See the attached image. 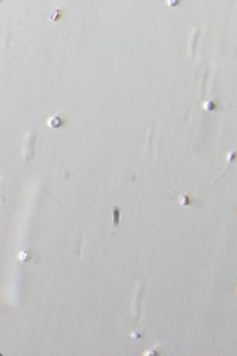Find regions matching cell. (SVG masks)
Returning a JSON list of instances; mask_svg holds the SVG:
<instances>
[{"mask_svg":"<svg viewBox=\"0 0 237 356\" xmlns=\"http://www.w3.org/2000/svg\"><path fill=\"white\" fill-rule=\"evenodd\" d=\"M18 259H19V260H21V261H27V260L30 259L29 252H26V250H23V252H20L19 254H18Z\"/></svg>","mask_w":237,"mask_h":356,"instance_id":"277c9868","label":"cell"},{"mask_svg":"<svg viewBox=\"0 0 237 356\" xmlns=\"http://www.w3.org/2000/svg\"><path fill=\"white\" fill-rule=\"evenodd\" d=\"M204 108L206 109V110H213L215 109V103L212 101H207V102H205V105H204Z\"/></svg>","mask_w":237,"mask_h":356,"instance_id":"8992f818","label":"cell"},{"mask_svg":"<svg viewBox=\"0 0 237 356\" xmlns=\"http://www.w3.org/2000/svg\"><path fill=\"white\" fill-rule=\"evenodd\" d=\"M178 2H179V1H167V4L168 5H171V6H172V5H176V4H178Z\"/></svg>","mask_w":237,"mask_h":356,"instance_id":"52a82bcc","label":"cell"},{"mask_svg":"<svg viewBox=\"0 0 237 356\" xmlns=\"http://www.w3.org/2000/svg\"><path fill=\"white\" fill-rule=\"evenodd\" d=\"M120 213H121V210H120V208L119 207H114L113 208V210H111V215H113L111 223H113V226H115V227H119V223H120Z\"/></svg>","mask_w":237,"mask_h":356,"instance_id":"7a4b0ae2","label":"cell"},{"mask_svg":"<svg viewBox=\"0 0 237 356\" xmlns=\"http://www.w3.org/2000/svg\"><path fill=\"white\" fill-rule=\"evenodd\" d=\"M179 203H180L181 206H184V207H188V206L191 204V199H190V197H188L186 195H184V196H180V198H179Z\"/></svg>","mask_w":237,"mask_h":356,"instance_id":"3957f363","label":"cell"},{"mask_svg":"<svg viewBox=\"0 0 237 356\" xmlns=\"http://www.w3.org/2000/svg\"><path fill=\"white\" fill-rule=\"evenodd\" d=\"M63 119L60 118V117H58V115H53V117H51V118L48 120V125H49L50 127H52V128H59L62 125H63Z\"/></svg>","mask_w":237,"mask_h":356,"instance_id":"6da1fadb","label":"cell"},{"mask_svg":"<svg viewBox=\"0 0 237 356\" xmlns=\"http://www.w3.org/2000/svg\"><path fill=\"white\" fill-rule=\"evenodd\" d=\"M60 13H62V12H60V10H55L53 11V12H52V13H51V14H50V19L52 20V21H55V20H57L59 18V16H60Z\"/></svg>","mask_w":237,"mask_h":356,"instance_id":"5b68a950","label":"cell"}]
</instances>
